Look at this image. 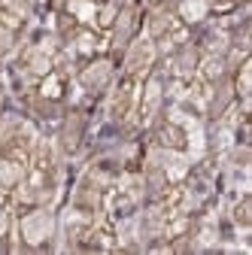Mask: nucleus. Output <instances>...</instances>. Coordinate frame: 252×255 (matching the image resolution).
Masks as SVG:
<instances>
[{"instance_id":"nucleus-6","label":"nucleus","mask_w":252,"mask_h":255,"mask_svg":"<svg viewBox=\"0 0 252 255\" xmlns=\"http://www.w3.org/2000/svg\"><path fill=\"white\" fill-rule=\"evenodd\" d=\"M231 98H234L231 82L216 79V91H213V101H210V116H222V113H225V107L231 104Z\"/></svg>"},{"instance_id":"nucleus-16","label":"nucleus","mask_w":252,"mask_h":255,"mask_svg":"<svg viewBox=\"0 0 252 255\" xmlns=\"http://www.w3.org/2000/svg\"><path fill=\"white\" fill-rule=\"evenodd\" d=\"M228 70V61L222 58V55H210L207 58V64H204V73H207V79H222V73Z\"/></svg>"},{"instance_id":"nucleus-26","label":"nucleus","mask_w":252,"mask_h":255,"mask_svg":"<svg viewBox=\"0 0 252 255\" xmlns=\"http://www.w3.org/2000/svg\"><path fill=\"white\" fill-rule=\"evenodd\" d=\"M79 46H82V52H88L94 46V37L91 34H79Z\"/></svg>"},{"instance_id":"nucleus-23","label":"nucleus","mask_w":252,"mask_h":255,"mask_svg":"<svg viewBox=\"0 0 252 255\" xmlns=\"http://www.w3.org/2000/svg\"><path fill=\"white\" fill-rule=\"evenodd\" d=\"M237 91H240V98L249 94V64H243L240 73H237Z\"/></svg>"},{"instance_id":"nucleus-17","label":"nucleus","mask_w":252,"mask_h":255,"mask_svg":"<svg viewBox=\"0 0 252 255\" xmlns=\"http://www.w3.org/2000/svg\"><path fill=\"white\" fill-rule=\"evenodd\" d=\"M18 128H21V122L15 116H3V119H0V143H9Z\"/></svg>"},{"instance_id":"nucleus-25","label":"nucleus","mask_w":252,"mask_h":255,"mask_svg":"<svg viewBox=\"0 0 252 255\" xmlns=\"http://www.w3.org/2000/svg\"><path fill=\"white\" fill-rule=\"evenodd\" d=\"M6 234H9V213L0 210V237H6Z\"/></svg>"},{"instance_id":"nucleus-21","label":"nucleus","mask_w":252,"mask_h":255,"mask_svg":"<svg viewBox=\"0 0 252 255\" xmlns=\"http://www.w3.org/2000/svg\"><path fill=\"white\" fill-rule=\"evenodd\" d=\"M116 15H119V6L107 0V6L98 12V24H101V27H107V24H113V21H116Z\"/></svg>"},{"instance_id":"nucleus-3","label":"nucleus","mask_w":252,"mask_h":255,"mask_svg":"<svg viewBox=\"0 0 252 255\" xmlns=\"http://www.w3.org/2000/svg\"><path fill=\"white\" fill-rule=\"evenodd\" d=\"M134 21H137L134 9H119V15H116V21H113V49H116V52H122L125 46L131 43Z\"/></svg>"},{"instance_id":"nucleus-9","label":"nucleus","mask_w":252,"mask_h":255,"mask_svg":"<svg viewBox=\"0 0 252 255\" xmlns=\"http://www.w3.org/2000/svg\"><path fill=\"white\" fill-rule=\"evenodd\" d=\"M195 67H198V49H195V46L179 49V55L173 58V70H176L179 76H188V73H195Z\"/></svg>"},{"instance_id":"nucleus-10","label":"nucleus","mask_w":252,"mask_h":255,"mask_svg":"<svg viewBox=\"0 0 252 255\" xmlns=\"http://www.w3.org/2000/svg\"><path fill=\"white\" fill-rule=\"evenodd\" d=\"M164 185H167V170H164L161 164L152 161V164L146 167V191H149V195H161Z\"/></svg>"},{"instance_id":"nucleus-22","label":"nucleus","mask_w":252,"mask_h":255,"mask_svg":"<svg viewBox=\"0 0 252 255\" xmlns=\"http://www.w3.org/2000/svg\"><path fill=\"white\" fill-rule=\"evenodd\" d=\"M3 6L15 15H27L30 12V0H3Z\"/></svg>"},{"instance_id":"nucleus-13","label":"nucleus","mask_w":252,"mask_h":255,"mask_svg":"<svg viewBox=\"0 0 252 255\" xmlns=\"http://www.w3.org/2000/svg\"><path fill=\"white\" fill-rule=\"evenodd\" d=\"M158 104H161V82L158 79H149L146 82V94H143V113L152 116L155 110H158Z\"/></svg>"},{"instance_id":"nucleus-8","label":"nucleus","mask_w":252,"mask_h":255,"mask_svg":"<svg viewBox=\"0 0 252 255\" xmlns=\"http://www.w3.org/2000/svg\"><path fill=\"white\" fill-rule=\"evenodd\" d=\"M170 24H173V15L167 12V9H155L152 15H149V21H146V30H149V37H164L167 30H170Z\"/></svg>"},{"instance_id":"nucleus-15","label":"nucleus","mask_w":252,"mask_h":255,"mask_svg":"<svg viewBox=\"0 0 252 255\" xmlns=\"http://www.w3.org/2000/svg\"><path fill=\"white\" fill-rule=\"evenodd\" d=\"M179 12H182L185 21H201L204 12H207V3H204V0H182Z\"/></svg>"},{"instance_id":"nucleus-12","label":"nucleus","mask_w":252,"mask_h":255,"mask_svg":"<svg viewBox=\"0 0 252 255\" xmlns=\"http://www.w3.org/2000/svg\"><path fill=\"white\" fill-rule=\"evenodd\" d=\"M73 201H76L79 210H94V207L101 204V191L94 188L91 182H82V185L76 188V198H73Z\"/></svg>"},{"instance_id":"nucleus-18","label":"nucleus","mask_w":252,"mask_h":255,"mask_svg":"<svg viewBox=\"0 0 252 255\" xmlns=\"http://www.w3.org/2000/svg\"><path fill=\"white\" fill-rule=\"evenodd\" d=\"M234 219H237V225H252V201H240L237 210H234Z\"/></svg>"},{"instance_id":"nucleus-2","label":"nucleus","mask_w":252,"mask_h":255,"mask_svg":"<svg viewBox=\"0 0 252 255\" xmlns=\"http://www.w3.org/2000/svg\"><path fill=\"white\" fill-rule=\"evenodd\" d=\"M155 58V46H152V37H143V40H134L128 43V55H125V67L128 73H143Z\"/></svg>"},{"instance_id":"nucleus-14","label":"nucleus","mask_w":252,"mask_h":255,"mask_svg":"<svg viewBox=\"0 0 252 255\" xmlns=\"http://www.w3.org/2000/svg\"><path fill=\"white\" fill-rule=\"evenodd\" d=\"M27 70L34 73V76H46V73L52 70V61H49V55H46V52H40V49L27 52Z\"/></svg>"},{"instance_id":"nucleus-7","label":"nucleus","mask_w":252,"mask_h":255,"mask_svg":"<svg viewBox=\"0 0 252 255\" xmlns=\"http://www.w3.org/2000/svg\"><path fill=\"white\" fill-rule=\"evenodd\" d=\"M82 140V119L79 116H70L64 122V131H61V146H64L67 152H73Z\"/></svg>"},{"instance_id":"nucleus-24","label":"nucleus","mask_w":252,"mask_h":255,"mask_svg":"<svg viewBox=\"0 0 252 255\" xmlns=\"http://www.w3.org/2000/svg\"><path fill=\"white\" fill-rule=\"evenodd\" d=\"M164 143H170V146H179V143H182V134L176 131V128H164Z\"/></svg>"},{"instance_id":"nucleus-5","label":"nucleus","mask_w":252,"mask_h":255,"mask_svg":"<svg viewBox=\"0 0 252 255\" xmlns=\"http://www.w3.org/2000/svg\"><path fill=\"white\" fill-rule=\"evenodd\" d=\"M161 231H164V213H161L158 207L146 210L143 219H140V234H143L146 240H152V237H158Z\"/></svg>"},{"instance_id":"nucleus-1","label":"nucleus","mask_w":252,"mask_h":255,"mask_svg":"<svg viewBox=\"0 0 252 255\" xmlns=\"http://www.w3.org/2000/svg\"><path fill=\"white\" fill-rule=\"evenodd\" d=\"M52 231H55V219H52L49 210H30V213L21 219V237H24V243H30V246L46 243V240L52 237Z\"/></svg>"},{"instance_id":"nucleus-27","label":"nucleus","mask_w":252,"mask_h":255,"mask_svg":"<svg viewBox=\"0 0 252 255\" xmlns=\"http://www.w3.org/2000/svg\"><path fill=\"white\" fill-rule=\"evenodd\" d=\"M94 3H107V0H94Z\"/></svg>"},{"instance_id":"nucleus-20","label":"nucleus","mask_w":252,"mask_h":255,"mask_svg":"<svg viewBox=\"0 0 252 255\" xmlns=\"http://www.w3.org/2000/svg\"><path fill=\"white\" fill-rule=\"evenodd\" d=\"M128 107H131V91H128V88H122V91L116 94V104H113V116H122V113H128Z\"/></svg>"},{"instance_id":"nucleus-4","label":"nucleus","mask_w":252,"mask_h":255,"mask_svg":"<svg viewBox=\"0 0 252 255\" xmlns=\"http://www.w3.org/2000/svg\"><path fill=\"white\" fill-rule=\"evenodd\" d=\"M110 76H113V64H110V61H91L88 67L82 70L79 82H82L88 91H101V88L110 82Z\"/></svg>"},{"instance_id":"nucleus-19","label":"nucleus","mask_w":252,"mask_h":255,"mask_svg":"<svg viewBox=\"0 0 252 255\" xmlns=\"http://www.w3.org/2000/svg\"><path fill=\"white\" fill-rule=\"evenodd\" d=\"M12 46H15V34L9 27H0V58H6L12 52Z\"/></svg>"},{"instance_id":"nucleus-11","label":"nucleus","mask_w":252,"mask_h":255,"mask_svg":"<svg viewBox=\"0 0 252 255\" xmlns=\"http://www.w3.org/2000/svg\"><path fill=\"white\" fill-rule=\"evenodd\" d=\"M24 179V167L18 161H0V188H12Z\"/></svg>"}]
</instances>
